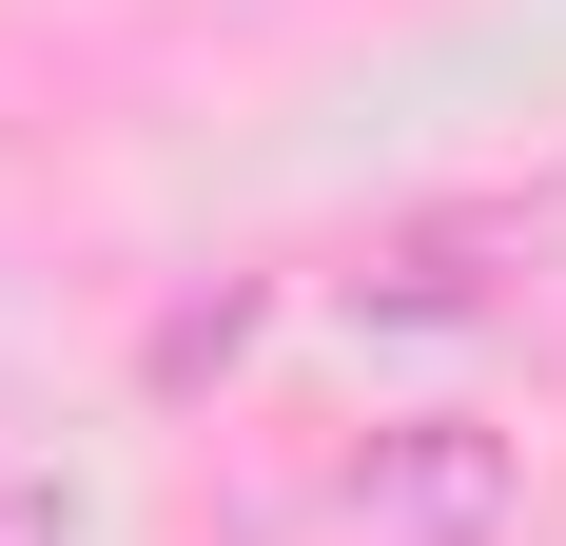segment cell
<instances>
[{
	"label": "cell",
	"mask_w": 566,
	"mask_h": 546,
	"mask_svg": "<svg viewBox=\"0 0 566 546\" xmlns=\"http://www.w3.org/2000/svg\"><path fill=\"white\" fill-rule=\"evenodd\" d=\"M333 527H352V546H489V527H509V430H469V410L371 430V449L333 469Z\"/></svg>",
	"instance_id": "6da1fadb"
},
{
	"label": "cell",
	"mask_w": 566,
	"mask_h": 546,
	"mask_svg": "<svg viewBox=\"0 0 566 546\" xmlns=\"http://www.w3.org/2000/svg\"><path fill=\"white\" fill-rule=\"evenodd\" d=\"M0 546H98V489H78V469H20V489H0Z\"/></svg>",
	"instance_id": "7a4b0ae2"
}]
</instances>
